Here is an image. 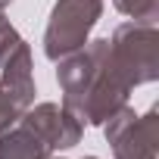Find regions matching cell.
<instances>
[{
    "mask_svg": "<svg viewBox=\"0 0 159 159\" xmlns=\"http://www.w3.org/2000/svg\"><path fill=\"white\" fill-rule=\"evenodd\" d=\"M109 59L128 88L159 78V31L156 22H125L109 38Z\"/></svg>",
    "mask_w": 159,
    "mask_h": 159,
    "instance_id": "obj_1",
    "label": "cell"
},
{
    "mask_svg": "<svg viewBox=\"0 0 159 159\" xmlns=\"http://www.w3.org/2000/svg\"><path fill=\"white\" fill-rule=\"evenodd\" d=\"M103 16V0H56L44 31V56L50 62L81 50Z\"/></svg>",
    "mask_w": 159,
    "mask_h": 159,
    "instance_id": "obj_2",
    "label": "cell"
},
{
    "mask_svg": "<svg viewBox=\"0 0 159 159\" xmlns=\"http://www.w3.org/2000/svg\"><path fill=\"white\" fill-rule=\"evenodd\" d=\"M106 140L116 153V159H156L159 150V112L156 106L143 116H137L128 103L103 125Z\"/></svg>",
    "mask_w": 159,
    "mask_h": 159,
    "instance_id": "obj_3",
    "label": "cell"
},
{
    "mask_svg": "<svg viewBox=\"0 0 159 159\" xmlns=\"http://www.w3.org/2000/svg\"><path fill=\"white\" fill-rule=\"evenodd\" d=\"M19 122L28 131H34L50 150H69V147H75L78 140H81V134H84V122L78 119L75 112H69L66 106H59V103L28 106L19 116Z\"/></svg>",
    "mask_w": 159,
    "mask_h": 159,
    "instance_id": "obj_4",
    "label": "cell"
},
{
    "mask_svg": "<svg viewBox=\"0 0 159 159\" xmlns=\"http://www.w3.org/2000/svg\"><path fill=\"white\" fill-rule=\"evenodd\" d=\"M0 69H3V78H0V84H3V91L13 97V103L25 112L31 103H34V75H31V47L25 41H19L10 56L0 62Z\"/></svg>",
    "mask_w": 159,
    "mask_h": 159,
    "instance_id": "obj_5",
    "label": "cell"
},
{
    "mask_svg": "<svg viewBox=\"0 0 159 159\" xmlns=\"http://www.w3.org/2000/svg\"><path fill=\"white\" fill-rule=\"evenodd\" d=\"M50 147L22 122L0 131V159H50Z\"/></svg>",
    "mask_w": 159,
    "mask_h": 159,
    "instance_id": "obj_6",
    "label": "cell"
},
{
    "mask_svg": "<svg viewBox=\"0 0 159 159\" xmlns=\"http://www.w3.org/2000/svg\"><path fill=\"white\" fill-rule=\"evenodd\" d=\"M122 16H131L134 22H156L159 0H112Z\"/></svg>",
    "mask_w": 159,
    "mask_h": 159,
    "instance_id": "obj_7",
    "label": "cell"
},
{
    "mask_svg": "<svg viewBox=\"0 0 159 159\" xmlns=\"http://www.w3.org/2000/svg\"><path fill=\"white\" fill-rule=\"evenodd\" d=\"M19 41H22V38H19V31L13 28V22L3 16V10H0V62L10 56V50H13Z\"/></svg>",
    "mask_w": 159,
    "mask_h": 159,
    "instance_id": "obj_8",
    "label": "cell"
},
{
    "mask_svg": "<svg viewBox=\"0 0 159 159\" xmlns=\"http://www.w3.org/2000/svg\"><path fill=\"white\" fill-rule=\"evenodd\" d=\"M19 116H22V109L13 103V97L3 91V84H0V131H7L10 125H16Z\"/></svg>",
    "mask_w": 159,
    "mask_h": 159,
    "instance_id": "obj_9",
    "label": "cell"
},
{
    "mask_svg": "<svg viewBox=\"0 0 159 159\" xmlns=\"http://www.w3.org/2000/svg\"><path fill=\"white\" fill-rule=\"evenodd\" d=\"M13 3V0H0V10H3V7H10Z\"/></svg>",
    "mask_w": 159,
    "mask_h": 159,
    "instance_id": "obj_10",
    "label": "cell"
},
{
    "mask_svg": "<svg viewBox=\"0 0 159 159\" xmlns=\"http://www.w3.org/2000/svg\"><path fill=\"white\" fill-rule=\"evenodd\" d=\"M84 159H100V156H84Z\"/></svg>",
    "mask_w": 159,
    "mask_h": 159,
    "instance_id": "obj_11",
    "label": "cell"
}]
</instances>
